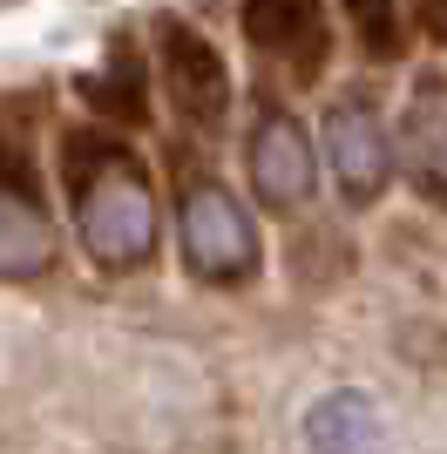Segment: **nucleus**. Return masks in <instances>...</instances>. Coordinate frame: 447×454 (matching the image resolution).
Segmentation results:
<instances>
[{"instance_id":"1a4fd4ad","label":"nucleus","mask_w":447,"mask_h":454,"mask_svg":"<svg viewBox=\"0 0 447 454\" xmlns=\"http://www.w3.org/2000/svg\"><path fill=\"white\" fill-rule=\"evenodd\" d=\"M82 102L102 109V122H143L149 115V68L136 61L129 41H115L102 75H82Z\"/></svg>"},{"instance_id":"20e7f679","label":"nucleus","mask_w":447,"mask_h":454,"mask_svg":"<svg viewBox=\"0 0 447 454\" xmlns=\"http://www.w3.org/2000/svg\"><path fill=\"white\" fill-rule=\"evenodd\" d=\"M156 75H163L169 102H176V115L190 129H204V136L224 129V115H231V68H224L210 35H197L190 20L163 14L156 20Z\"/></svg>"},{"instance_id":"9b49d317","label":"nucleus","mask_w":447,"mask_h":454,"mask_svg":"<svg viewBox=\"0 0 447 454\" xmlns=\"http://www.w3.org/2000/svg\"><path fill=\"white\" fill-rule=\"evenodd\" d=\"M346 14H353V35L366 55L393 61L400 55V41H407V27H400V0H346Z\"/></svg>"},{"instance_id":"0eeeda50","label":"nucleus","mask_w":447,"mask_h":454,"mask_svg":"<svg viewBox=\"0 0 447 454\" xmlns=\"http://www.w3.org/2000/svg\"><path fill=\"white\" fill-rule=\"evenodd\" d=\"M238 20H244V41H251L258 55L285 61L292 75H318V61L333 48V35H325V0H244Z\"/></svg>"},{"instance_id":"f03ea898","label":"nucleus","mask_w":447,"mask_h":454,"mask_svg":"<svg viewBox=\"0 0 447 454\" xmlns=\"http://www.w3.org/2000/svg\"><path fill=\"white\" fill-rule=\"evenodd\" d=\"M176 245H184L190 278L217 285V292L251 285L264 265L258 224L238 204V190L217 184V170H184V184H176Z\"/></svg>"},{"instance_id":"39448f33","label":"nucleus","mask_w":447,"mask_h":454,"mask_svg":"<svg viewBox=\"0 0 447 454\" xmlns=\"http://www.w3.org/2000/svg\"><path fill=\"white\" fill-rule=\"evenodd\" d=\"M244 163H251V190H258L264 210H305L318 190V156L312 136L285 102H258L251 115V143H244Z\"/></svg>"},{"instance_id":"7ed1b4c3","label":"nucleus","mask_w":447,"mask_h":454,"mask_svg":"<svg viewBox=\"0 0 447 454\" xmlns=\"http://www.w3.org/2000/svg\"><path fill=\"white\" fill-rule=\"evenodd\" d=\"M318 136H325V163H333V184L346 204H380L400 170V143H393L387 115L372 109V95H333L325 115H318Z\"/></svg>"},{"instance_id":"f8f14e48","label":"nucleus","mask_w":447,"mask_h":454,"mask_svg":"<svg viewBox=\"0 0 447 454\" xmlns=\"http://www.w3.org/2000/svg\"><path fill=\"white\" fill-rule=\"evenodd\" d=\"M413 20L427 27L434 48H447V0H413Z\"/></svg>"},{"instance_id":"9d476101","label":"nucleus","mask_w":447,"mask_h":454,"mask_svg":"<svg viewBox=\"0 0 447 454\" xmlns=\"http://www.w3.org/2000/svg\"><path fill=\"white\" fill-rule=\"evenodd\" d=\"M407 176L434 204L447 197V136H441V115H434V95H420L407 109Z\"/></svg>"},{"instance_id":"f257e3e1","label":"nucleus","mask_w":447,"mask_h":454,"mask_svg":"<svg viewBox=\"0 0 447 454\" xmlns=\"http://www.w3.org/2000/svg\"><path fill=\"white\" fill-rule=\"evenodd\" d=\"M61 176H68V197H74L82 251L102 271H143L156 258V238H163L149 170L102 129H74L61 143Z\"/></svg>"},{"instance_id":"423d86ee","label":"nucleus","mask_w":447,"mask_h":454,"mask_svg":"<svg viewBox=\"0 0 447 454\" xmlns=\"http://www.w3.org/2000/svg\"><path fill=\"white\" fill-rule=\"evenodd\" d=\"M55 210H48V197H41L35 170L20 163V156H7V184H0V278L7 285H35L55 271Z\"/></svg>"},{"instance_id":"6e6552de","label":"nucleus","mask_w":447,"mask_h":454,"mask_svg":"<svg viewBox=\"0 0 447 454\" xmlns=\"http://www.w3.org/2000/svg\"><path fill=\"white\" fill-rule=\"evenodd\" d=\"M305 441H312V454H372L380 448V414H372L366 394L339 387L305 414Z\"/></svg>"}]
</instances>
